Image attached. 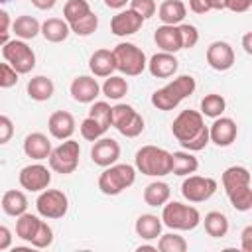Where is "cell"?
<instances>
[{
    "label": "cell",
    "instance_id": "3",
    "mask_svg": "<svg viewBox=\"0 0 252 252\" xmlns=\"http://www.w3.org/2000/svg\"><path fill=\"white\" fill-rule=\"evenodd\" d=\"M134 167L148 177H163L171 173V152L158 146H142L134 156Z\"/></svg>",
    "mask_w": 252,
    "mask_h": 252
},
{
    "label": "cell",
    "instance_id": "50",
    "mask_svg": "<svg viewBox=\"0 0 252 252\" xmlns=\"http://www.w3.org/2000/svg\"><path fill=\"white\" fill-rule=\"evenodd\" d=\"M189 8L195 14H207V12H211V8L207 6L205 0H189Z\"/></svg>",
    "mask_w": 252,
    "mask_h": 252
},
{
    "label": "cell",
    "instance_id": "17",
    "mask_svg": "<svg viewBox=\"0 0 252 252\" xmlns=\"http://www.w3.org/2000/svg\"><path fill=\"white\" fill-rule=\"evenodd\" d=\"M144 22H146V20H144L138 12H134L132 8L120 10V12H118L116 16H112V20H110V32H112L114 35H118V37H126V35L136 33V32L142 28Z\"/></svg>",
    "mask_w": 252,
    "mask_h": 252
},
{
    "label": "cell",
    "instance_id": "19",
    "mask_svg": "<svg viewBox=\"0 0 252 252\" xmlns=\"http://www.w3.org/2000/svg\"><path fill=\"white\" fill-rule=\"evenodd\" d=\"M75 116L67 110H55L47 120V130L55 140H67L75 132Z\"/></svg>",
    "mask_w": 252,
    "mask_h": 252
},
{
    "label": "cell",
    "instance_id": "10",
    "mask_svg": "<svg viewBox=\"0 0 252 252\" xmlns=\"http://www.w3.org/2000/svg\"><path fill=\"white\" fill-rule=\"evenodd\" d=\"M69 209V199L61 189H43L35 199V211L47 220L63 219Z\"/></svg>",
    "mask_w": 252,
    "mask_h": 252
},
{
    "label": "cell",
    "instance_id": "57",
    "mask_svg": "<svg viewBox=\"0 0 252 252\" xmlns=\"http://www.w3.org/2000/svg\"><path fill=\"white\" fill-rule=\"evenodd\" d=\"M8 2H12V0H0V4H8Z\"/></svg>",
    "mask_w": 252,
    "mask_h": 252
},
{
    "label": "cell",
    "instance_id": "15",
    "mask_svg": "<svg viewBox=\"0 0 252 252\" xmlns=\"http://www.w3.org/2000/svg\"><path fill=\"white\" fill-rule=\"evenodd\" d=\"M120 158V144L114 138H98L91 148V159L98 167H108Z\"/></svg>",
    "mask_w": 252,
    "mask_h": 252
},
{
    "label": "cell",
    "instance_id": "46",
    "mask_svg": "<svg viewBox=\"0 0 252 252\" xmlns=\"http://www.w3.org/2000/svg\"><path fill=\"white\" fill-rule=\"evenodd\" d=\"M14 136V122L10 116L6 114H0V146L8 144Z\"/></svg>",
    "mask_w": 252,
    "mask_h": 252
},
{
    "label": "cell",
    "instance_id": "51",
    "mask_svg": "<svg viewBox=\"0 0 252 252\" xmlns=\"http://www.w3.org/2000/svg\"><path fill=\"white\" fill-rule=\"evenodd\" d=\"M37 10H51L55 4H57V0H30Z\"/></svg>",
    "mask_w": 252,
    "mask_h": 252
},
{
    "label": "cell",
    "instance_id": "16",
    "mask_svg": "<svg viewBox=\"0 0 252 252\" xmlns=\"http://www.w3.org/2000/svg\"><path fill=\"white\" fill-rule=\"evenodd\" d=\"M69 93L73 96V100L81 102V104H91L96 100V96L100 94V85L94 77L91 75H79L71 81Z\"/></svg>",
    "mask_w": 252,
    "mask_h": 252
},
{
    "label": "cell",
    "instance_id": "2",
    "mask_svg": "<svg viewBox=\"0 0 252 252\" xmlns=\"http://www.w3.org/2000/svg\"><path fill=\"white\" fill-rule=\"evenodd\" d=\"M195 89H197V83L191 75H179L173 81H169L167 85H163L161 89L154 91L150 100L158 110H173L179 106L181 100L191 96L195 93Z\"/></svg>",
    "mask_w": 252,
    "mask_h": 252
},
{
    "label": "cell",
    "instance_id": "37",
    "mask_svg": "<svg viewBox=\"0 0 252 252\" xmlns=\"http://www.w3.org/2000/svg\"><path fill=\"white\" fill-rule=\"evenodd\" d=\"M91 4L87 0H67L63 6V20L71 26L73 22L85 18L87 14H91Z\"/></svg>",
    "mask_w": 252,
    "mask_h": 252
},
{
    "label": "cell",
    "instance_id": "39",
    "mask_svg": "<svg viewBox=\"0 0 252 252\" xmlns=\"http://www.w3.org/2000/svg\"><path fill=\"white\" fill-rule=\"evenodd\" d=\"M96 28H98V16H96L94 12L87 14L85 18H81V20H77V22H73V24L69 26V30H71L75 35H81V37L93 35V33L96 32Z\"/></svg>",
    "mask_w": 252,
    "mask_h": 252
},
{
    "label": "cell",
    "instance_id": "35",
    "mask_svg": "<svg viewBox=\"0 0 252 252\" xmlns=\"http://www.w3.org/2000/svg\"><path fill=\"white\" fill-rule=\"evenodd\" d=\"M226 110V100L222 94H217V93H209L203 96L201 100V114L207 116V118H219L222 116V112Z\"/></svg>",
    "mask_w": 252,
    "mask_h": 252
},
{
    "label": "cell",
    "instance_id": "48",
    "mask_svg": "<svg viewBox=\"0 0 252 252\" xmlns=\"http://www.w3.org/2000/svg\"><path fill=\"white\" fill-rule=\"evenodd\" d=\"M12 230L8 228V226H4V224H0V252L2 250H8L10 246H12Z\"/></svg>",
    "mask_w": 252,
    "mask_h": 252
},
{
    "label": "cell",
    "instance_id": "20",
    "mask_svg": "<svg viewBox=\"0 0 252 252\" xmlns=\"http://www.w3.org/2000/svg\"><path fill=\"white\" fill-rule=\"evenodd\" d=\"M154 41H156V45L161 51H167V53H177V51L183 49V45H181V33H179V28L177 26L161 24L154 32Z\"/></svg>",
    "mask_w": 252,
    "mask_h": 252
},
{
    "label": "cell",
    "instance_id": "25",
    "mask_svg": "<svg viewBox=\"0 0 252 252\" xmlns=\"http://www.w3.org/2000/svg\"><path fill=\"white\" fill-rule=\"evenodd\" d=\"M26 91H28V94H30L32 100L45 102V100H49V98L53 96L55 85H53V81H51L49 77H45V75H35V77H32V79L28 81Z\"/></svg>",
    "mask_w": 252,
    "mask_h": 252
},
{
    "label": "cell",
    "instance_id": "8",
    "mask_svg": "<svg viewBox=\"0 0 252 252\" xmlns=\"http://www.w3.org/2000/svg\"><path fill=\"white\" fill-rule=\"evenodd\" d=\"M79 158H81V146L79 142L67 138L63 140L57 148L51 150L47 161H49V169L61 175H69L79 167Z\"/></svg>",
    "mask_w": 252,
    "mask_h": 252
},
{
    "label": "cell",
    "instance_id": "7",
    "mask_svg": "<svg viewBox=\"0 0 252 252\" xmlns=\"http://www.w3.org/2000/svg\"><path fill=\"white\" fill-rule=\"evenodd\" d=\"M110 126H114L122 136L126 138H138L144 132V116L132 106V104H124L118 102L112 106V118H110Z\"/></svg>",
    "mask_w": 252,
    "mask_h": 252
},
{
    "label": "cell",
    "instance_id": "24",
    "mask_svg": "<svg viewBox=\"0 0 252 252\" xmlns=\"http://www.w3.org/2000/svg\"><path fill=\"white\" fill-rule=\"evenodd\" d=\"M89 69L94 77H108L116 71L112 49H96L89 59Z\"/></svg>",
    "mask_w": 252,
    "mask_h": 252
},
{
    "label": "cell",
    "instance_id": "26",
    "mask_svg": "<svg viewBox=\"0 0 252 252\" xmlns=\"http://www.w3.org/2000/svg\"><path fill=\"white\" fill-rule=\"evenodd\" d=\"M39 33H41L47 41H51V43H61V41H65V39L69 37L71 30H69V24H67L65 20H61V18H47V20L41 24Z\"/></svg>",
    "mask_w": 252,
    "mask_h": 252
},
{
    "label": "cell",
    "instance_id": "12",
    "mask_svg": "<svg viewBox=\"0 0 252 252\" xmlns=\"http://www.w3.org/2000/svg\"><path fill=\"white\" fill-rule=\"evenodd\" d=\"M18 181H20L22 189L32 191V193H39V191H43V189L49 187V183H51V171L43 163H30V165H26V167L20 169Z\"/></svg>",
    "mask_w": 252,
    "mask_h": 252
},
{
    "label": "cell",
    "instance_id": "42",
    "mask_svg": "<svg viewBox=\"0 0 252 252\" xmlns=\"http://www.w3.org/2000/svg\"><path fill=\"white\" fill-rule=\"evenodd\" d=\"M51 244H53V228L45 220H41V224H39L33 240L30 242V246H33V248H47Z\"/></svg>",
    "mask_w": 252,
    "mask_h": 252
},
{
    "label": "cell",
    "instance_id": "1",
    "mask_svg": "<svg viewBox=\"0 0 252 252\" xmlns=\"http://www.w3.org/2000/svg\"><path fill=\"white\" fill-rule=\"evenodd\" d=\"M171 134L187 152H201L209 144V126L199 110H181L171 122Z\"/></svg>",
    "mask_w": 252,
    "mask_h": 252
},
{
    "label": "cell",
    "instance_id": "21",
    "mask_svg": "<svg viewBox=\"0 0 252 252\" xmlns=\"http://www.w3.org/2000/svg\"><path fill=\"white\" fill-rule=\"evenodd\" d=\"M51 142L45 134L41 132H32L24 138V154L35 161H41V159H47L49 154H51Z\"/></svg>",
    "mask_w": 252,
    "mask_h": 252
},
{
    "label": "cell",
    "instance_id": "6",
    "mask_svg": "<svg viewBox=\"0 0 252 252\" xmlns=\"http://www.w3.org/2000/svg\"><path fill=\"white\" fill-rule=\"evenodd\" d=\"M112 57H114V65L116 71H120L126 77H138L144 73L148 59L146 53L132 41H120L118 45H114L112 49Z\"/></svg>",
    "mask_w": 252,
    "mask_h": 252
},
{
    "label": "cell",
    "instance_id": "4",
    "mask_svg": "<svg viewBox=\"0 0 252 252\" xmlns=\"http://www.w3.org/2000/svg\"><path fill=\"white\" fill-rule=\"evenodd\" d=\"M136 181V167L130 163H112L98 175V189L102 195L116 197Z\"/></svg>",
    "mask_w": 252,
    "mask_h": 252
},
{
    "label": "cell",
    "instance_id": "53",
    "mask_svg": "<svg viewBox=\"0 0 252 252\" xmlns=\"http://www.w3.org/2000/svg\"><path fill=\"white\" fill-rule=\"evenodd\" d=\"M130 0H104V6L106 8H112V10H122Z\"/></svg>",
    "mask_w": 252,
    "mask_h": 252
},
{
    "label": "cell",
    "instance_id": "9",
    "mask_svg": "<svg viewBox=\"0 0 252 252\" xmlns=\"http://www.w3.org/2000/svg\"><path fill=\"white\" fill-rule=\"evenodd\" d=\"M2 55L18 75H26L35 67V53L24 39H10L2 45Z\"/></svg>",
    "mask_w": 252,
    "mask_h": 252
},
{
    "label": "cell",
    "instance_id": "23",
    "mask_svg": "<svg viewBox=\"0 0 252 252\" xmlns=\"http://www.w3.org/2000/svg\"><path fill=\"white\" fill-rule=\"evenodd\" d=\"M161 226H163V222H161V219L158 215L144 213V215H140L136 219L134 230L142 240H156L161 234Z\"/></svg>",
    "mask_w": 252,
    "mask_h": 252
},
{
    "label": "cell",
    "instance_id": "33",
    "mask_svg": "<svg viewBox=\"0 0 252 252\" xmlns=\"http://www.w3.org/2000/svg\"><path fill=\"white\" fill-rule=\"evenodd\" d=\"M203 226H205V232L213 238H222L226 236L228 232V219L224 213L220 211H211L205 215V220H203Z\"/></svg>",
    "mask_w": 252,
    "mask_h": 252
},
{
    "label": "cell",
    "instance_id": "56",
    "mask_svg": "<svg viewBox=\"0 0 252 252\" xmlns=\"http://www.w3.org/2000/svg\"><path fill=\"white\" fill-rule=\"evenodd\" d=\"M10 41V30H0V47Z\"/></svg>",
    "mask_w": 252,
    "mask_h": 252
},
{
    "label": "cell",
    "instance_id": "29",
    "mask_svg": "<svg viewBox=\"0 0 252 252\" xmlns=\"http://www.w3.org/2000/svg\"><path fill=\"white\" fill-rule=\"evenodd\" d=\"M220 183L224 187V193L226 191H232L236 187H244V185H250V171L248 167L244 165H230L222 171L220 175Z\"/></svg>",
    "mask_w": 252,
    "mask_h": 252
},
{
    "label": "cell",
    "instance_id": "27",
    "mask_svg": "<svg viewBox=\"0 0 252 252\" xmlns=\"http://www.w3.org/2000/svg\"><path fill=\"white\" fill-rule=\"evenodd\" d=\"M199 169V159L193 156V152H173L171 154V173L173 175H179V177H185V175H191Z\"/></svg>",
    "mask_w": 252,
    "mask_h": 252
},
{
    "label": "cell",
    "instance_id": "40",
    "mask_svg": "<svg viewBox=\"0 0 252 252\" xmlns=\"http://www.w3.org/2000/svg\"><path fill=\"white\" fill-rule=\"evenodd\" d=\"M91 118H94L102 128H110V118H112V106L106 102V100H94L93 106L89 108V114Z\"/></svg>",
    "mask_w": 252,
    "mask_h": 252
},
{
    "label": "cell",
    "instance_id": "30",
    "mask_svg": "<svg viewBox=\"0 0 252 252\" xmlns=\"http://www.w3.org/2000/svg\"><path fill=\"white\" fill-rule=\"evenodd\" d=\"M171 197V189L165 181H152L144 189V203L148 207H163Z\"/></svg>",
    "mask_w": 252,
    "mask_h": 252
},
{
    "label": "cell",
    "instance_id": "41",
    "mask_svg": "<svg viewBox=\"0 0 252 252\" xmlns=\"http://www.w3.org/2000/svg\"><path fill=\"white\" fill-rule=\"evenodd\" d=\"M81 136L85 138V140H89V142H94V140H98V138H102L104 134H106V128H102L94 118H91V116H87L83 122H81Z\"/></svg>",
    "mask_w": 252,
    "mask_h": 252
},
{
    "label": "cell",
    "instance_id": "13",
    "mask_svg": "<svg viewBox=\"0 0 252 252\" xmlns=\"http://www.w3.org/2000/svg\"><path fill=\"white\" fill-rule=\"evenodd\" d=\"M238 136V126L232 118L228 116H219L215 122L209 126V142H213L219 148H228L234 144Z\"/></svg>",
    "mask_w": 252,
    "mask_h": 252
},
{
    "label": "cell",
    "instance_id": "45",
    "mask_svg": "<svg viewBox=\"0 0 252 252\" xmlns=\"http://www.w3.org/2000/svg\"><path fill=\"white\" fill-rule=\"evenodd\" d=\"M18 73L8 65V63H0V89H10L18 83Z\"/></svg>",
    "mask_w": 252,
    "mask_h": 252
},
{
    "label": "cell",
    "instance_id": "38",
    "mask_svg": "<svg viewBox=\"0 0 252 252\" xmlns=\"http://www.w3.org/2000/svg\"><path fill=\"white\" fill-rule=\"evenodd\" d=\"M158 250L159 252H185L187 250V240L181 234H177V232L159 234Z\"/></svg>",
    "mask_w": 252,
    "mask_h": 252
},
{
    "label": "cell",
    "instance_id": "14",
    "mask_svg": "<svg viewBox=\"0 0 252 252\" xmlns=\"http://www.w3.org/2000/svg\"><path fill=\"white\" fill-rule=\"evenodd\" d=\"M205 57H207L209 67L215 69V71H220V73L222 71H228L234 65V59H236L232 45L228 41H220V39L219 41H213L207 47Z\"/></svg>",
    "mask_w": 252,
    "mask_h": 252
},
{
    "label": "cell",
    "instance_id": "18",
    "mask_svg": "<svg viewBox=\"0 0 252 252\" xmlns=\"http://www.w3.org/2000/svg\"><path fill=\"white\" fill-rule=\"evenodd\" d=\"M146 69H148L150 75L156 77V79H169V77H173V75L177 73L179 61H177L175 53L159 51V53H154V55L148 59Z\"/></svg>",
    "mask_w": 252,
    "mask_h": 252
},
{
    "label": "cell",
    "instance_id": "36",
    "mask_svg": "<svg viewBox=\"0 0 252 252\" xmlns=\"http://www.w3.org/2000/svg\"><path fill=\"white\" fill-rule=\"evenodd\" d=\"M226 197L232 205L234 211L238 213H248L252 209V187L244 185V187H236L232 191H226Z\"/></svg>",
    "mask_w": 252,
    "mask_h": 252
},
{
    "label": "cell",
    "instance_id": "44",
    "mask_svg": "<svg viewBox=\"0 0 252 252\" xmlns=\"http://www.w3.org/2000/svg\"><path fill=\"white\" fill-rule=\"evenodd\" d=\"M128 4H130V8H132L134 12H138L144 20H150V18L156 16V12H158L156 0H130Z\"/></svg>",
    "mask_w": 252,
    "mask_h": 252
},
{
    "label": "cell",
    "instance_id": "31",
    "mask_svg": "<svg viewBox=\"0 0 252 252\" xmlns=\"http://www.w3.org/2000/svg\"><path fill=\"white\" fill-rule=\"evenodd\" d=\"M39 224H41V219H39L37 215H32V213L26 211L24 215L16 217V236H18L20 240H24V242L30 244V242L33 240V236H35Z\"/></svg>",
    "mask_w": 252,
    "mask_h": 252
},
{
    "label": "cell",
    "instance_id": "32",
    "mask_svg": "<svg viewBox=\"0 0 252 252\" xmlns=\"http://www.w3.org/2000/svg\"><path fill=\"white\" fill-rule=\"evenodd\" d=\"M12 32L16 33L18 39H33L39 35V30H41V24L33 18V16H18L14 22H12Z\"/></svg>",
    "mask_w": 252,
    "mask_h": 252
},
{
    "label": "cell",
    "instance_id": "11",
    "mask_svg": "<svg viewBox=\"0 0 252 252\" xmlns=\"http://www.w3.org/2000/svg\"><path fill=\"white\" fill-rule=\"evenodd\" d=\"M217 189H219L217 179L203 175H185L181 183V195L189 203H205L217 193Z\"/></svg>",
    "mask_w": 252,
    "mask_h": 252
},
{
    "label": "cell",
    "instance_id": "22",
    "mask_svg": "<svg viewBox=\"0 0 252 252\" xmlns=\"http://www.w3.org/2000/svg\"><path fill=\"white\" fill-rule=\"evenodd\" d=\"M187 16V8L181 0H163L158 6V18L161 24L179 26Z\"/></svg>",
    "mask_w": 252,
    "mask_h": 252
},
{
    "label": "cell",
    "instance_id": "47",
    "mask_svg": "<svg viewBox=\"0 0 252 252\" xmlns=\"http://www.w3.org/2000/svg\"><path fill=\"white\" fill-rule=\"evenodd\" d=\"M224 10H230L234 14H244L252 8V0H222Z\"/></svg>",
    "mask_w": 252,
    "mask_h": 252
},
{
    "label": "cell",
    "instance_id": "28",
    "mask_svg": "<svg viewBox=\"0 0 252 252\" xmlns=\"http://www.w3.org/2000/svg\"><path fill=\"white\" fill-rule=\"evenodd\" d=\"M2 211L8 217H20L28 211V197L20 189H10L2 195Z\"/></svg>",
    "mask_w": 252,
    "mask_h": 252
},
{
    "label": "cell",
    "instance_id": "49",
    "mask_svg": "<svg viewBox=\"0 0 252 252\" xmlns=\"http://www.w3.org/2000/svg\"><path fill=\"white\" fill-rule=\"evenodd\" d=\"M240 240H242V250H244V252H250V250H252V226H250V224L242 230Z\"/></svg>",
    "mask_w": 252,
    "mask_h": 252
},
{
    "label": "cell",
    "instance_id": "5",
    "mask_svg": "<svg viewBox=\"0 0 252 252\" xmlns=\"http://www.w3.org/2000/svg\"><path fill=\"white\" fill-rule=\"evenodd\" d=\"M161 222L171 230H193L201 224V213L193 205H185L179 201H167L161 207Z\"/></svg>",
    "mask_w": 252,
    "mask_h": 252
},
{
    "label": "cell",
    "instance_id": "52",
    "mask_svg": "<svg viewBox=\"0 0 252 252\" xmlns=\"http://www.w3.org/2000/svg\"><path fill=\"white\" fill-rule=\"evenodd\" d=\"M12 26V20H10V14L6 10L0 8V30H10Z\"/></svg>",
    "mask_w": 252,
    "mask_h": 252
},
{
    "label": "cell",
    "instance_id": "43",
    "mask_svg": "<svg viewBox=\"0 0 252 252\" xmlns=\"http://www.w3.org/2000/svg\"><path fill=\"white\" fill-rule=\"evenodd\" d=\"M177 28H179V33H181V45H183V49L195 47L197 41H199V32H197V28H195L193 24H183V22H181Z\"/></svg>",
    "mask_w": 252,
    "mask_h": 252
},
{
    "label": "cell",
    "instance_id": "34",
    "mask_svg": "<svg viewBox=\"0 0 252 252\" xmlns=\"http://www.w3.org/2000/svg\"><path fill=\"white\" fill-rule=\"evenodd\" d=\"M128 81L124 79V77H120V75H108L106 77V81L102 83V87H100V91H102V94L106 96V98H110V100H120L126 93H128Z\"/></svg>",
    "mask_w": 252,
    "mask_h": 252
},
{
    "label": "cell",
    "instance_id": "54",
    "mask_svg": "<svg viewBox=\"0 0 252 252\" xmlns=\"http://www.w3.org/2000/svg\"><path fill=\"white\" fill-rule=\"evenodd\" d=\"M250 39H252V33L248 32V33H244V37H242V47H244V51L250 55L252 53V45H250Z\"/></svg>",
    "mask_w": 252,
    "mask_h": 252
},
{
    "label": "cell",
    "instance_id": "55",
    "mask_svg": "<svg viewBox=\"0 0 252 252\" xmlns=\"http://www.w3.org/2000/svg\"><path fill=\"white\" fill-rule=\"evenodd\" d=\"M205 2H207V6L211 10H224V2L222 0H205Z\"/></svg>",
    "mask_w": 252,
    "mask_h": 252
}]
</instances>
